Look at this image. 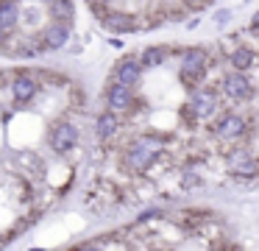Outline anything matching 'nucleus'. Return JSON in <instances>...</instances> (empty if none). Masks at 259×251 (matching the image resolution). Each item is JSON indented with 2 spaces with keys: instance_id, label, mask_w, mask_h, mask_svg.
<instances>
[{
  "instance_id": "5701e85b",
  "label": "nucleus",
  "mask_w": 259,
  "mask_h": 251,
  "mask_svg": "<svg viewBox=\"0 0 259 251\" xmlns=\"http://www.w3.org/2000/svg\"><path fill=\"white\" fill-rule=\"evenodd\" d=\"M101 3H114V0H101Z\"/></svg>"
},
{
  "instance_id": "1a4fd4ad",
  "label": "nucleus",
  "mask_w": 259,
  "mask_h": 251,
  "mask_svg": "<svg viewBox=\"0 0 259 251\" xmlns=\"http://www.w3.org/2000/svg\"><path fill=\"white\" fill-rule=\"evenodd\" d=\"M75 142H78V128H75L73 123H56V126H53L51 148L56 151V154H67V151H73Z\"/></svg>"
},
{
  "instance_id": "aec40b11",
  "label": "nucleus",
  "mask_w": 259,
  "mask_h": 251,
  "mask_svg": "<svg viewBox=\"0 0 259 251\" xmlns=\"http://www.w3.org/2000/svg\"><path fill=\"white\" fill-rule=\"evenodd\" d=\"M248 28H251V31H259V11L251 17V25H248Z\"/></svg>"
},
{
  "instance_id": "6ab92c4d",
  "label": "nucleus",
  "mask_w": 259,
  "mask_h": 251,
  "mask_svg": "<svg viewBox=\"0 0 259 251\" xmlns=\"http://www.w3.org/2000/svg\"><path fill=\"white\" fill-rule=\"evenodd\" d=\"M159 215H162V209H148L140 215V221H151V218H159Z\"/></svg>"
},
{
  "instance_id": "9b49d317",
  "label": "nucleus",
  "mask_w": 259,
  "mask_h": 251,
  "mask_svg": "<svg viewBox=\"0 0 259 251\" xmlns=\"http://www.w3.org/2000/svg\"><path fill=\"white\" fill-rule=\"evenodd\" d=\"M45 48H51V50H59V48H64L67 45V39H70V22H53V25H48L45 28Z\"/></svg>"
},
{
  "instance_id": "412c9836",
  "label": "nucleus",
  "mask_w": 259,
  "mask_h": 251,
  "mask_svg": "<svg viewBox=\"0 0 259 251\" xmlns=\"http://www.w3.org/2000/svg\"><path fill=\"white\" fill-rule=\"evenodd\" d=\"M42 3H56V0H42Z\"/></svg>"
},
{
  "instance_id": "f8f14e48",
  "label": "nucleus",
  "mask_w": 259,
  "mask_h": 251,
  "mask_svg": "<svg viewBox=\"0 0 259 251\" xmlns=\"http://www.w3.org/2000/svg\"><path fill=\"white\" fill-rule=\"evenodd\" d=\"M229 64H231V70L245 73V70H251V67L256 64V53H253L251 48H234L229 53Z\"/></svg>"
},
{
  "instance_id": "4be33fe9",
  "label": "nucleus",
  "mask_w": 259,
  "mask_h": 251,
  "mask_svg": "<svg viewBox=\"0 0 259 251\" xmlns=\"http://www.w3.org/2000/svg\"><path fill=\"white\" fill-rule=\"evenodd\" d=\"M187 3H201V0H187Z\"/></svg>"
},
{
  "instance_id": "423d86ee",
  "label": "nucleus",
  "mask_w": 259,
  "mask_h": 251,
  "mask_svg": "<svg viewBox=\"0 0 259 251\" xmlns=\"http://www.w3.org/2000/svg\"><path fill=\"white\" fill-rule=\"evenodd\" d=\"M226 165H229L231 173H237V176H256L259 173V159L251 154L248 148H231L229 154H226Z\"/></svg>"
},
{
  "instance_id": "6e6552de",
  "label": "nucleus",
  "mask_w": 259,
  "mask_h": 251,
  "mask_svg": "<svg viewBox=\"0 0 259 251\" xmlns=\"http://www.w3.org/2000/svg\"><path fill=\"white\" fill-rule=\"evenodd\" d=\"M106 106L112 112H128L131 106H134V87H128V84H120V81H112L106 89Z\"/></svg>"
},
{
  "instance_id": "f03ea898",
  "label": "nucleus",
  "mask_w": 259,
  "mask_h": 251,
  "mask_svg": "<svg viewBox=\"0 0 259 251\" xmlns=\"http://www.w3.org/2000/svg\"><path fill=\"white\" fill-rule=\"evenodd\" d=\"M206 67H209V50L206 48L184 50V59H181V84L192 87L195 81H201L206 76Z\"/></svg>"
},
{
  "instance_id": "f257e3e1",
  "label": "nucleus",
  "mask_w": 259,
  "mask_h": 251,
  "mask_svg": "<svg viewBox=\"0 0 259 251\" xmlns=\"http://www.w3.org/2000/svg\"><path fill=\"white\" fill-rule=\"evenodd\" d=\"M162 139H153V137H140V139H134V142L128 145V151H125V156H123V162H125V167L128 170H148V167L153 165V162L162 156Z\"/></svg>"
},
{
  "instance_id": "0eeeda50",
  "label": "nucleus",
  "mask_w": 259,
  "mask_h": 251,
  "mask_svg": "<svg viewBox=\"0 0 259 251\" xmlns=\"http://www.w3.org/2000/svg\"><path fill=\"white\" fill-rule=\"evenodd\" d=\"M142 70H145L142 59H137V56H123V59L114 64L112 76H114V81H120V84L137 87V84H140V78H142Z\"/></svg>"
},
{
  "instance_id": "39448f33",
  "label": "nucleus",
  "mask_w": 259,
  "mask_h": 251,
  "mask_svg": "<svg viewBox=\"0 0 259 251\" xmlns=\"http://www.w3.org/2000/svg\"><path fill=\"white\" fill-rule=\"evenodd\" d=\"M220 92L229 100L242 103V100H248L253 95V87H251V81H248V76H242L240 70H231L229 76H223V81H220Z\"/></svg>"
},
{
  "instance_id": "ddd939ff",
  "label": "nucleus",
  "mask_w": 259,
  "mask_h": 251,
  "mask_svg": "<svg viewBox=\"0 0 259 251\" xmlns=\"http://www.w3.org/2000/svg\"><path fill=\"white\" fill-rule=\"evenodd\" d=\"M117 126H120V120H117V112H103L101 117L95 120V134H98V139H109V137H114L117 134Z\"/></svg>"
},
{
  "instance_id": "a211bd4d",
  "label": "nucleus",
  "mask_w": 259,
  "mask_h": 251,
  "mask_svg": "<svg viewBox=\"0 0 259 251\" xmlns=\"http://www.w3.org/2000/svg\"><path fill=\"white\" fill-rule=\"evenodd\" d=\"M198 184H201V178H198L195 173H184V176H181V187L184 190H195Z\"/></svg>"
},
{
  "instance_id": "f3484780",
  "label": "nucleus",
  "mask_w": 259,
  "mask_h": 251,
  "mask_svg": "<svg viewBox=\"0 0 259 251\" xmlns=\"http://www.w3.org/2000/svg\"><path fill=\"white\" fill-rule=\"evenodd\" d=\"M53 6V17L59 22H73V0H56Z\"/></svg>"
},
{
  "instance_id": "4468645a",
  "label": "nucleus",
  "mask_w": 259,
  "mask_h": 251,
  "mask_svg": "<svg viewBox=\"0 0 259 251\" xmlns=\"http://www.w3.org/2000/svg\"><path fill=\"white\" fill-rule=\"evenodd\" d=\"M140 59H142L145 67H159V64H164V61L170 59V48H164V45H151V48L142 50Z\"/></svg>"
},
{
  "instance_id": "dca6fc26",
  "label": "nucleus",
  "mask_w": 259,
  "mask_h": 251,
  "mask_svg": "<svg viewBox=\"0 0 259 251\" xmlns=\"http://www.w3.org/2000/svg\"><path fill=\"white\" fill-rule=\"evenodd\" d=\"M34 95H36V81H34V78L23 76V78H17V81H14V98H17L20 103L31 100Z\"/></svg>"
},
{
  "instance_id": "9d476101",
  "label": "nucleus",
  "mask_w": 259,
  "mask_h": 251,
  "mask_svg": "<svg viewBox=\"0 0 259 251\" xmlns=\"http://www.w3.org/2000/svg\"><path fill=\"white\" fill-rule=\"evenodd\" d=\"M103 28L114 33H134L137 31V17L128 11H109L103 17Z\"/></svg>"
},
{
  "instance_id": "2eb2a0df",
  "label": "nucleus",
  "mask_w": 259,
  "mask_h": 251,
  "mask_svg": "<svg viewBox=\"0 0 259 251\" xmlns=\"http://www.w3.org/2000/svg\"><path fill=\"white\" fill-rule=\"evenodd\" d=\"M17 20H20V6L14 3V0H3V3H0V31L14 28Z\"/></svg>"
},
{
  "instance_id": "20e7f679",
  "label": "nucleus",
  "mask_w": 259,
  "mask_h": 251,
  "mask_svg": "<svg viewBox=\"0 0 259 251\" xmlns=\"http://www.w3.org/2000/svg\"><path fill=\"white\" fill-rule=\"evenodd\" d=\"M245 131H248V120L237 112H226L214 123V137L223 139V142H234V139L245 137Z\"/></svg>"
},
{
  "instance_id": "7ed1b4c3",
  "label": "nucleus",
  "mask_w": 259,
  "mask_h": 251,
  "mask_svg": "<svg viewBox=\"0 0 259 251\" xmlns=\"http://www.w3.org/2000/svg\"><path fill=\"white\" fill-rule=\"evenodd\" d=\"M214 112H218V95L212 89H195L187 100V106L181 109V115L192 117V123H198V120H209Z\"/></svg>"
}]
</instances>
